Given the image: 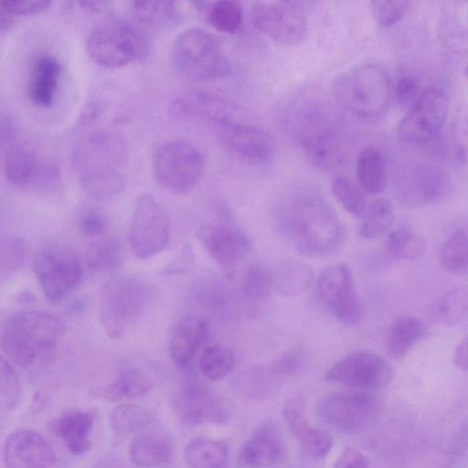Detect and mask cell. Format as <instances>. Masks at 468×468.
<instances>
[{
  "mask_svg": "<svg viewBox=\"0 0 468 468\" xmlns=\"http://www.w3.org/2000/svg\"><path fill=\"white\" fill-rule=\"evenodd\" d=\"M128 149L122 136L95 130L79 139L71 164L83 191L96 200H110L126 186Z\"/></svg>",
  "mask_w": 468,
  "mask_h": 468,
  "instance_id": "6da1fadb",
  "label": "cell"
},
{
  "mask_svg": "<svg viewBox=\"0 0 468 468\" xmlns=\"http://www.w3.org/2000/svg\"><path fill=\"white\" fill-rule=\"evenodd\" d=\"M282 236L299 253L324 257L336 251L346 239V229L332 207L314 196L297 197L279 214Z\"/></svg>",
  "mask_w": 468,
  "mask_h": 468,
  "instance_id": "7a4b0ae2",
  "label": "cell"
},
{
  "mask_svg": "<svg viewBox=\"0 0 468 468\" xmlns=\"http://www.w3.org/2000/svg\"><path fill=\"white\" fill-rule=\"evenodd\" d=\"M337 103L362 120H376L388 110L392 89L389 76L379 65L364 63L339 73L333 82Z\"/></svg>",
  "mask_w": 468,
  "mask_h": 468,
  "instance_id": "3957f363",
  "label": "cell"
},
{
  "mask_svg": "<svg viewBox=\"0 0 468 468\" xmlns=\"http://www.w3.org/2000/svg\"><path fill=\"white\" fill-rule=\"evenodd\" d=\"M64 329L62 321L48 313L18 312L3 327L1 347L8 361L27 367L38 355L56 346Z\"/></svg>",
  "mask_w": 468,
  "mask_h": 468,
  "instance_id": "277c9868",
  "label": "cell"
},
{
  "mask_svg": "<svg viewBox=\"0 0 468 468\" xmlns=\"http://www.w3.org/2000/svg\"><path fill=\"white\" fill-rule=\"evenodd\" d=\"M148 46L145 33L122 16H110L98 23L86 42L90 57L107 68L121 67L142 58Z\"/></svg>",
  "mask_w": 468,
  "mask_h": 468,
  "instance_id": "5b68a950",
  "label": "cell"
},
{
  "mask_svg": "<svg viewBox=\"0 0 468 468\" xmlns=\"http://www.w3.org/2000/svg\"><path fill=\"white\" fill-rule=\"evenodd\" d=\"M152 295L151 286L136 277H117L104 283L100 293L99 319L108 336L122 337L144 312Z\"/></svg>",
  "mask_w": 468,
  "mask_h": 468,
  "instance_id": "8992f818",
  "label": "cell"
},
{
  "mask_svg": "<svg viewBox=\"0 0 468 468\" xmlns=\"http://www.w3.org/2000/svg\"><path fill=\"white\" fill-rule=\"evenodd\" d=\"M171 57L176 71L192 80L218 79L231 71L230 62L218 41L200 27L181 32L175 39Z\"/></svg>",
  "mask_w": 468,
  "mask_h": 468,
  "instance_id": "52a82bcc",
  "label": "cell"
},
{
  "mask_svg": "<svg viewBox=\"0 0 468 468\" xmlns=\"http://www.w3.org/2000/svg\"><path fill=\"white\" fill-rule=\"evenodd\" d=\"M152 166L155 178L165 188L176 194H186L202 177L205 160L191 143L172 140L156 148Z\"/></svg>",
  "mask_w": 468,
  "mask_h": 468,
  "instance_id": "ba28073f",
  "label": "cell"
},
{
  "mask_svg": "<svg viewBox=\"0 0 468 468\" xmlns=\"http://www.w3.org/2000/svg\"><path fill=\"white\" fill-rule=\"evenodd\" d=\"M171 238L168 212L152 195L143 194L135 201L128 239L133 254L141 260L164 250Z\"/></svg>",
  "mask_w": 468,
  "mask_h": 468,
  "instance_id": "9c48e42d",
  "label": "cell"
},
{
  "mask_svg": "<svg viewBox=\"0 0 468 468\" xmlns=\"http://www.w3.org/2000/svg\"><path fill=\"white\" fill-rule=\"evenodd\" d=\"M33 269L45 296L52 303L69 295L82 277L79 255L66 245L50 244L42 248L34 259Z\"/></svg>",
  "mask_w": 468,
  "mask_h": 468,
  "instance_id": "30bf717a",
  "label": "cell"
},
{
  "mask_svg": "<svg viewBox=\"0 0 468 468\" xmlns=\"http://www.w3.org/2000/svg\"><path fill=\"white\" fill-rule=\"evenodd\" d=\"M295 125L301 147L314 167L327 171L341 165L345 147L325 113L320 111L306 113Z\"/></svg>",
  "mask_w": 468,
  "mask_h": 468,
  "instance_id": "8fae6325",
  "label": "cell"
},
{
  "mask_svg": "<svg viewBox=\"0 0 468 468\" xmlns=\"http://www.w3.org/2000/svg\"><path fill=\"white\" fill-rule=\"evenodd\" d=\"M327 381L356 390L373 392L388 388L393 381L394 371L382 356L368 350L346 355L325 373Z\"/></svg>",
  "mask_w": 468,
  "mask_h": 468,
  "instance_id": "7c38bea8",
  "label": "cell"
},
{
  "mask_svg": "<svg viewBox=\"0 0 468 468\" xmlns=\"http://www.w3.org/2000/svg\"><path fill=\"white\" fill-rule=\"evenodd\" d=\"M316 288L321 302L338 321L356 325L363 320L364 306L347 264L335 263L324 268L318 276Z\"/></svg>",
  "mask_w": 468,
  "mask_h": 468,
  "instance_id": "4fadbf2b",
  "label": "cell"
},
{
  "mask_svg": "<svg viewBox=\"0 0 468 468\" xmlns=\"http://www.w3.org/2000/svg\"><path fill=\"white\" fill-rule=\"evenodd\" d=\"M378 411L377 397L362 390L331 393L319 403V413L325 422L349 432L366 429L375 420Z\"/></svg>",
  "mask_w": 468,
  "mask_h": 468,
  "instance_id": "5bb4252c",
  "label": "cell"
},
{
  "mask_svg": "<svg viewBox=\"0 0 468 468\" xmlns=\"http://www.w3.org/2000/svg\"><path fill=\"white\" fill-rule=\"evenodd\" d=\"M251 25L282 46L301 43L306 34V20L293 3L257 2L250 9Z\"/></svg>",
  "mask_w": 468,
  "mask_h": 468,
  "instance_id": "9a60e30c",
  "label": "cell"
},
{
  "mask_svg": "<svg viewBox=\"0 0 468 468\" xmlns=\"http://www.w3.org/2000/svg\"><path fill=\"white\" fill-rule=\"evenodd\" d=\"M448 111V100L441 90H425L400 122L398 128L399 139L410 144L429 142L442 128Z\"/></svg>",
  "mask_w": 468,
  "mask_h": 468,
  "instance_id": "2e32d148",
  "label": "cell"
},
{
  "mask_svg": "<svg viewBox=\"0 0 468 468\" xmlns=\"http://www.w3.org/2000/svg\"><path fill=\"white\" fill-rule=\"evenodd\" d=\"M174 409L186 425L224 423L232 412L228 400L198 383L187 384L176 393Z\"/></svg>",
  "mask_w": 468,
  "mask_h": 468,
  "instance_id": "e0dca14e",
  "label": "cell"
},
{
  "mask_svg": "<svg viewBox=\"0 0 468 468\" xmlns=\"http://www.w3.org/2000/svg\"><path fill=\"white\" fill-rule=\"evenodd\" d=\"M170 110L176 116L200 118L218 127L242 120L233 103L214 92L200 89H187L178 93L172 101Z\"/></svg>",
  "mask_w": 468,
  "mask_h": 468,
  "instance_id": "ac0fdd59",
  "label": "cell"
},
{
  "mask_svg": "<svg viewBox=\"0 0 468 468\" xmlns=\"http://www.w3.org/2000/svg\"><path fill=\"white\" fill-rule=\"evenodd\" d=\"M3 460L6 468H51L56 454L39 432L20 429L6 438Z\"/></svg>",
  "mask_w": 468,
  "mask_h": 468,
  "instance_id": "d6986e66",
  "label": "cell"
},
{
  "mask_svg": "<svg viewBox=\"0 0 468 468\" xmlns=\"http://www.w3.org/2000/svg\"><path fill=\"white\" fill-rule=\"evenodd\" d=\"M204 246L222 271L232 277L251 250L243 232L225 225H214L202 233Z\"/></svg>",
  "mask_w": 468,
  "mask_h": 468,
  "instance_id": "ffe728a7",
  "label": "cell"
},
{
  "mask_svg": "<svg viewBox=\"0 0 468 468\" xmlns=\"http://www.w3.org/2000/svg\"><path fill=\"white\" fill-rule=\"evenodd\" d=\"M4 173L11 184L18 186L49 183L57 178L55 168L44 163L31 146L20 142L7 145L4 154Z\"/></svg>",
  "mask_w": 468,
  "mask_h": 468,
  "instance_id": "44dd1931",
  "label": "cell"
},
{
  "mask_svg": "<svg viewBox=\"0 0 468 468\" xmlns=\"http://www.w3.org/2000/svg\"><path fill=\"white\" fill-rule=\"evenodd\" d=\"M218 128L226 145L239 158L261 165L272 156L273 140L261 128L244 120L230 122Z\"/></svg>",
  "mask_w": 468,
  "mask_h": 468,
  "instance_id": "7402d4cb",
  "label": "cell"
},
{
  "mask_svg": "<svg viewBox=\"0 0 468 468\" xmlns=\"http://www.w3.org/2000/svg\"><path fill=\"white\" fill-rule=\"evenodd\" d=\"M209 324L206 318L188 314L176 324L169 341V356L179 367H187L206 345Z\"/></svg>",
  "mask_w": 468,
  "mask_h": 468,
  "instance_id": "603a6c76",
  "label": "cell"
},
{
  "mask_svg": "<svg viewBox=\"0 0 468 468\" xmlns=\"http://www.w3.org/2000/svg\"><path fill=\"white\" fill-rule=\"evenodd\" d=\"M282 414L289 430L310 456L322 459L328 454L333 445L331 435L310 423L298 400H289Z\"/></svg>",
  "mask_w": 468,
  "mask_h": 468,
  "instance_id": "cb8c5ba5",
  "label": "cell"
},
{
  "mask_svg": "<svg viewBox=\"0 0 468 468\" xmlns=\"http://www.w3.org/2000/svg\"><path fill=\"white\" fill-rule=\"evenodd\" d=\"M94 420L91 411L68 410L51 421L50 429L72 454L82 455L90 449Z\"/></svg>",
  "mask_w": 468,
  "mask_h": 468,
  "instance_id": "d4e9b609",
  "label": "cell"
},
{
  "mask_svg": "<svg viewBox=\"0 0 468 468\" xmlns=\"http://www.w3.org/2000/svg\"><path fill=\"white\" fill-rule=\"evenodd\" d=\"M61 66L59 61L48 54L37 55L30 68L27 81V95L38 106H48L57 93Z\"/></svg>",
  "mask_w": 468,
  "mask_h": 468,
  "instance_id": "484cf974",
  "label": "cell"
},
{
  "mask_svg": "<svg viewBox=\"0 0 468 468\" xmlns=\"http://www.w3.org/2000/svg\"><path fill=\"white\" fill-rule=\"evenodd\" d=\"M283 445L279 431L272 424L259 427L241 448L242 461L252 467H268L282 457Z\"/></svg>",
  "mask_w": 468,
  "mask_h": 468,
  "instance_id": "4316f807",
  "label": "cell"
},
{
  "mask_svg": "<svg viewBox=\"0 0 468 468\" xmlns=\"http://www.w3.org/2000/svg\"><path fill=\"white\" fill-rule=\"evenodd\" d=\"M269 271L272 291L286 297L303 294L314 278L312 266L298 260L281 261Z\"/></svg>",
  "mask_w": 468,
  "mask_h": 468,
  "instance_id": "83f0119b",
  "label": "cell"
},
{
  "mask_svg": "<svg viewBox=\"0 0 468 468\" xmlns=\"http://www.w3.org/2000/svg\"><path fill=\"white\" fill-rule=\"evenodd\" d=\"M427 333L428 327L420 319L412 315H399L393 320L388 330L386 352L392 359H401Z\"/></svg>",
  "mask_w": 468,
  "mask_h": 468,
  "instance_id": "f1b7e54d",
  "label": "cell"
},
{
  "mask_svg": "<svg viewBox=\"0 0 468 468\" xmlns=\"http://www.w3.org/2000/svg\"><path fill=\"white\" fill-rule=\"evenodd\" d=\"M431 320L443 326H454L468 315V285H456L444 292L430 308Z\"/></svg>",
  "mask_w": 468,
  "mask_h": 468,
  "instance_id": "f546056e",
  "label": "cell"
},
{
  "mask_svg": "<svg viewBox=\"0 0 468 468\" xmlns=\"http://www.w3.org/2000/svg\"><path fill=\"white\" fill-rule=\"evenodd\" d=\"M357 181L366 192L379 194L387 186V165L382 152L375 146L364 148L356 162Z\"/></svg>",
  "mask_w": 468,
  "mask_h": 468,
  "instance_id": "4dcf8cb0",
  "label": "cell"
},
{
  "mask_svg": "<svg viewBox=\"0 0 468 468\" xmlns=\"http://www.w3.org/2000/svg\"><path fill=\"white\" fill-rule=\"evenodd\" d=\"M151 388L152 382L144 373L129 368L122 371L112 383L95 388L93 394L108 401H119L144 396Z\"/></svg>",
  "mask_w": 468,
  "mask_h": 468,
  "instance_id": "1f68e13d",
  "label": "cell"
},
{
  "mask_svg": "<svg viewBox=\"0 0 468 468\" xmlns=\"http://www.w3.org/2000/svg\"><path fill=\"white\" fill-rule=\"evenodd\" d=\"M385 250L393 258L413 261L425 254L427 242L408 222H401L388 231Z\"/></svg>",
  "mask_w": 468,
  "mask_h": 468,
  "instance_id": "d6a6232c",
  "label": "cell"
},
{
  "mask_svg": "<svg viewBox=\"0 0 468 468\" xmlns=\"http://www.w3.org/2000/svg\"><path fill=\"white\" fill-rule=\"evenodd\" d=\"M412 190L422 203H434L451 191V181L446 173L437 166L422 165L412 177Z\"/></svg>",
  "mask_w": 468,
  "mask_h": 468,
  "instance_id": "836d02e7",
  "label": "cell"
},
{
  "mask_svg": "<svg viewBox=\"0 0 468 468\" xmlns=\"http://www.w3.org/2000/svg\"><path fill=\"white\" fill-rule=\"evenodd\" d=\"M131 461L141 467H157L168 463L172 458V447L169 442L156 435H142L130 445Z\"/></svg>",
  "mask_w": 468,
  "mask_h": 468,
  "instance_id": "e575fe53",
  "label": "cell"
},
{
  "mask_svg": "<svg viewBox=\"0 0 468 468\" xmlns=\"http://www.w3.org/2000/svg\"><path fill=\"white\" fill-rule=\"evenodd\" d=\"M236 355L227 346L208 343L199 352L197 367L207 379L218 381L227 377L235 367Z\"/></svg>",
  "mask_w": 468,
  "mask_h": 468,
  "instance_id": "d590c367",
  "label": "cell"
},
{
  "mask_svg": "<svg viewBox=\"0 0 468 468\" xmlns=\"http://www.w3.org/2000/svg\"><path fill=\"white\" fill-rule=\"evenodd\" d=\"M122 260V244L113 235L99 238L86 250V265L95 272H112L121 265Z\"/></svg>",
  "mask_w": 468,
  "mask_h": 468,
  "instance_id": "8d00e7d4",
  "label": "cell"
},
{
  "mask_svg": "<svg viewBox=\"0 0 468 468\" xmlns=\"http://www.w3.org/2000/svg\"><path fill=\"white\" fill-rule=\"evenodd\" d=\"M228 455L222 441L209 438H196L185 449V458L191 468H222Z\"/></svg>",
  "mask_w": 468,
  "mask_h": 468,
  "instance_id": "74e56055",
  "label": "cell"
},
{
  "mask_svg": "<svg viewBox=\"0 0 468 468\" xmlns=\"http://www.w3.org/2000/svg\"><path fill=\"white\" fill-rule=\"evenodd\" d=\"M395 221V210L387 198H378L367 207L359 228L365 239H376L388 232Z\"/></svg>",
  "mask_w": 468,
  "mask_h": 468,
  "instance_id": "f35d334b",
  "label": "cell"
},
{
  "mask_svg": "<svg viewBox=\"0 0 468 468\" xmlns=\"http://www.w3.org/2000/svg\"><path fill=\"white\" fill-rule=\"evenodd\" d=\"M204 9L207 22L218 31L235 34L242 28L243 7L239 1L220 0L207 3Z\"/></svg>",
  "mask_w": 468,
  "mask_h": 468,
  "instance_id": "ab89813d",
  "label": "cell"
},
{
  "mask_svg": "<svg viewBox=\"0 0 468 468\" xmlns=\"http://www.w3.org/2000/svg\"><path fill=\"white\" fill-rule=\"evenodd\" d=\"M154 421L153 413L136 404H121L110 415V425L117 434H130L143 430Z\"/></svg>",
  "mask_w": 468,
  "mask_h": 468,
  "instance_id": "60d3db41",
  "label": "cell"
},
{
  "mask_svg": "<svg viewBox=\"0 0 468 468\" xmlns=\"http://www.w3.org/2000/svg\"><path fill=\"white\" fill-rule=\"evenodd\" d=\"M439 261L443 269L460 273L468 269V234L459 229L453 231L441 247Z\"/></svg>",
  "mask_w": 468,
  "mask_h": 468,
  "instance_id": "b9f144b4",
  "label": "cell"
},
{
  "mask_svg": "<svg viewBox=\"0 0 468 468\" xmlns=\"http://www.w3.org/2000/svg\"><path fill=\"white\" fill-rule=\"evenodd\" d=\"M331 191L337 202L352 216L362 217L367 209V200L361 188L349 178L335 176L331 181Z\"/></svg>",
  "mask_w": 468,
  "mask_h": 468,
  "instance_id": "7bdbcfd3",
  "label": "cell"
},
{
  "mask_svg": "<svg viewBox=\"0 0 468 468\" xmlns=\"http://www.w3.org/2000/svg\"><path fill=\"white\" fill-rule=\"evenodd\" d=\"M133 12L141 23L151 27H162L172 22L176 16L172 1H136Z\"/></svg>",
  "mask_w": 468,
  "mask_h": 468,
  "instance_id": "ee69618b",
  "label": "cell"
},
{
  "mask_svg": "<svg viewBox=\"0 0 468 468\" xmlns=\"http://www.w3.org/2000/svg\"><path fill=\"white\" fill-rule=\"evenodd\" d=\"M27 244L23 238L6 235L0 245V273L2 279L7 277L23 266L27 258Z\"/></svg>",
  "mask_w": 468,
  "mask_h": 468,
  "instance_id": "f6af8a7d",
  "label": "cell"
},
{
  "mask_svg": "<svg viewBox=\"0 0 468 468\" xmlns=\"http://www.w3.org/2000/svg\"><path fill=\"white\" fill-rule=\"evenodd\" d=\"M242 291L250 301L258 302L265 299L272 291L269 269L259 263L250 265L244 273Z\"/></svg>",
  "mask_w": 468,
  "mask_h": 468,
  "instance_id": "bcb514c9",
  "label": "cell"
},
{
  "mask_svg": "<svg viewBox=\"0 0 468 468\" xmlns=\"http://www.w3.org/2000/svg\"><path fill=\"white\" fill-rule=\"evenodd\" d=\"M21 385L19 378L7 359L3 356L0 365V399L1 407L9 410L20 400Z\"/></svg>",
  "mask_w": 468,
  "mask_h": 468,
  "instance_id": "7dc6e473",
  "label": "cell"
},
{
  "mask_svg": "<svg viewBox=\"0 0 468 468\" xmlns=\"http://www.w3.org/2000/svg\"><path fill=\"white\" fill-rule=\"evenodd\" d=\"M77 225L79 230L85 236H101L108 229L109 219L100 208L85 205L78 213Z\"/></svg>",
  "mask_w": 468,
  "mask_h": 468,
  "instance_id": "c3c4849f",
  "label": "cell"
},
{
  "mask_svg": "<svg viewBox=\"0 0 468 468\" xmlns=\"http://www.w3.org/2000/svg\"><path fill=\"white\" fill-rule=\"evenodd\" d=\"M411 3L404 0L371 2V9L376 21L382 27H390L404 17Z\"/></svg>",
  "mask_w": 468,
  "mask_h": 468,
  "instance_id": "681fc988",
  "label": "cell"
},
{
  "mask_svg": "<svg viewBox=\"0 0 468 468\" xmlns=\"http://www.w3.org/2000/svg\"><path fill=\"white\" fill-rule=\"evenodd\" d=\"M393 93L396 101L399 105H413L420 95L419 92V83L413 77L403 76L396 82Z\"/></svg>",
  "mask_w": 468,
  "mask_h": 468,
  "instance_id": "f907efd6",
  "label": "cell"
},
{
  "mask_svg": "<svg viewBox=\"0 0 468 468\" xmlns=\"http://www.w3.org/2000/svg\"><path fill=\"white\" fill-rule=\"evenodd\" d=\"M195 255L191 246L185 245L177 256L164 268L166 275H178L188 272L194 266Z\"/></svg>",
  "mask_w": 468,
  "mask_h": 468,
  "instance_id": "816d5d0a",
  "label": "cell"
},
{
  "mask_svg": "<svg viewBox=\"0 0 468 468\" xmlns=\"http://www.w3.org/2000/svg\"><path fill=\"white\" fill-rule=\"evenodd\" d=\"M49 5L47 0H17L6 1L1 4L2 10L7 14H28L40 11Z\"/></svg>",
  "mask_w": 468,
  "mask_h": 468,
  "instance_id": "f5cc1de1",
  "label": "cell"
},
{
  "mask_svg": "<svg viewBox=\"0 0 468 468\" xmlns=\"http://www.w3.org/2000/svg\"><path fill=\"white\" fill-rule=\"evenodd\" d=\"M334 468H369V461L358 450L348 447L339 454Z\"/></svg>",
  "mask_w": 468,
  "mask_h": 468,
  "instance_id": "db71d44e",
  "label": "cell"
},
{
  "mask_svg": "<svg viewBox=\"0 0 468 468\" xmlns=\"http://www.w3.org/2000/svg\"><path fill=\"white\" fill-rule=\"evenodd\" d=\"M300 365V356L295 352H288L281 356L271 365L272 372L276 374H291L295 371Z\"/></svg>",
  "mask_w": 468,
  "mask_h": 468,
  "instance_id": "11a10c76",
  "label": "cell"
},
{
  "mask_svg": "<svg viewBox=\"0 0 468 468\" xmlns=\"http://www.w3.org/2000/svg\"><path fill=\"white\" fill-rule=\"evenodd\" d=\"M453 364L459 369L468 372V334L463 337L455 347Z\"/></svg>",
  "mask_w": 468,
  "mask_h": 468,
  "instance_id": "9f6ffc18",
  "label": "cell"
},
{
  "mask_svg": "<svg viewBox=\"0 0 468 468\" xmlns=\"http://www.w3.org/2000/svg\"><path fill=\"white\" fill-rule=\"evenodd\" d=\"M91 468H128L122 461L114 458H105L98 461Z\"/></svg>",
  "mask_w": 468,
  "mask_h": 468,
  "instance_id": "6f0895ef",
  "label": "cell"
},
{
  "mask_svg": "<svg viewBox=\"0 0 468 468\" xmlns=\"http://www.w3.org/2000/svg\"><path fill=\"white\" fill-rule=\"evenodd\" d=\"M465 74H466V76L468 77V66H467V67H466V69H465Z\"/></svg>",
  "mask_w": 468,
  "mask_h": 468,
  "instance_id": "680465c9",
  "label": "cell"
}]
</instances>
